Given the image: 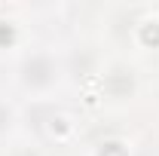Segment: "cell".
<instances>
[{
  "mask_svg": "<svg viewBox=\"0 0 159 156\" xmlns=\"http://www.w3.org/2000/svg\"><path fill=\"white\" fill-rule=\"evenodd\" d=\"M64 80V52L58 46H28L16 61V83L25 95L46 98Z\"/></svg>",
  "mask_w": 159,
  "mask_h": 156,
  "instance_id": "cell-1",
  "label": "cell"
},
{
  "mask_svg": "<svg viewBox=\"0 0 159 156\" xmlns=\"http://www.w3.org/2000/svg\"><path fill=\"white\" fill-rule=\"evenodd\" d=\"M95 92L104 104H113V107H122V104H132L141 92V74L138 67L122 55H110L101 64V74L95 77Z\"/></svg>",
  "mask_w": 159,
  "mask_h": 156,
  "instance_id": "cell-2",
  "label": "cell"
},
{
  "mask_svg": "<svg viewBox=\"0 0 159 156\" xmlns=\"http://www.w3.org/2000/svg\"><path fill=\"white\" fill-rule=\"evenodd\" d=\"M104 58L107 55L95 43H74L70 49H64V74L74 83H95Z\"/></svg>",
  "mask_w": 159,
  "mask_h": 156,
  "instance_id": "cell-3",
  "label": "cell"
},
{
  "mask_svg": "<svg viewBox=\"0 0 159 156\" xmlns=\"http://www.w3.org/2000/svg\"><path fill=\"white\" fill-rule=\"evenodd\" d=\"M16 126H19V107H16L6 95H0V141L12 135Z\"/></svg>",
  "mask_w": 159,
  "mask_h": 156,
  "instance_id": "cell-4",
  "label": "cell"
},
{
  "mask_svg": "<svg viewBox=\"0 0 159 156\" xmlns=\"http://www.w3.org/2000/svg\"><path fill=\"white\" fill-rule=\"evenodd\" d=\"M16 46H19V21L0 9V49H16Z\"/></svg>",
  "mask_w": 159,
  "mask_h": 156,
  "instance_id": "cell-5",
  "label": "cell"
},
{
  "mask_svg": "<svg viewBox=\"0 0 159 156\" xmlns=\"http://www.w3.org/2000/svg\"><path fill=\"white\" fill-rule=\"evenodd\" d=\"M92 156H135V153H132V147L122 138H107V141H101L98 147H95Z\"/></svg>",
  "mask_w": 159,
  "mask_h": 156,
  "instance_id": "cell-6",
  "label": "cell"
},
{
  "mask_svg": "<svg viewBox=\"0 0 159 156\" xmlns=\"http://www.w3.org/2000/svg\"><path fill=\"white\" fill-rule=\"evenodd\" d=\"M3 156H46V150L40 147L37 141H21V144H12Z\"/></svg>",
  "mask_w": 159,
  "mask_h": 156,
  "instance_id": "cell-7",
  "label": "cell"
},
{
  "mask_svg": "<svg viewBox=\"0 0 159 156\" xmlns=\"http://www.w3.org/2000/svg\"><path fill=\"white\" fill-rule=\"evenodd\" d=\"M156 98H159V95H156Z\"/></svg>",
  "mask_w": 159,
  "mask_h": 156,
  "instance_id": "cell-8",
  "label": "cell"
}]
</instances>
